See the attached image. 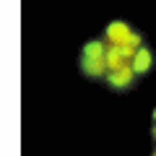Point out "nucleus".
<instances>
[{
  "mask_svg": "<svg viewBox=\"0 0 156 156\" xmlns=\"http://www.w3.org/2000/svg\"><path fill=\"white\" fill-rule=\"evenodd\" d=\"M154 68V52L146 37L125 21H112L96 39L78 52L81 76L104 83L109 91H130Z\"/></svg>",
  "mask_w": 156,
  "mask_h": 156,
  "instance_id": "nucleus-1",
  "label": "nucleus"
},
{
  "mask_svg": "<svg viewBox=\"0 0 156 156\" xmlns=\"http://www.w3.org/2000/svg\"><path fill=\"white\" fill-rule=\"evenodd\" d=\"M151 156H156V109L151 115Z\"/></svg>",
  "mask_w": 156,
  "mask_h": 156,
  "instance_id": "nucleus-2",
  "label": "nucleus"
}]
</instances>
